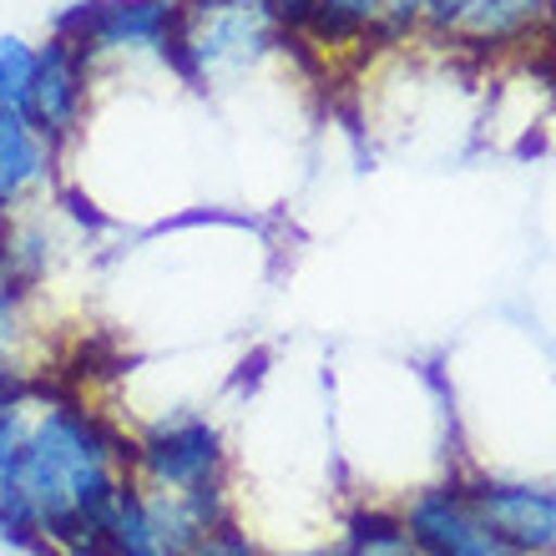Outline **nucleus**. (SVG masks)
Segmentation results:
<instances>
[{
	"mask_svg": "<svg viewBox=\"0 0 556 556\" xmlns=\"http://www.w3.org/2000/svg\"><path fill=\"white\" fill-rule=\"evenodd\" d=\"M36 293L26 278L15 274L5 258H0V359H11V365H26V344L36 334Z\"/></svg>",
	"mask_w": 556,
	"mask_h": 556,
	"instance_id": "obj_11",
	"label": "nucleus"
},
{
	"mask_svg": "<svg viewBox=\"0 0 556 556\" xmlns=\"http://www.w3.org/2000/svg\"><path fill=\"white\" fill-rule=\"evenodd\" d=\"M36 81V46L26 36H0V106L21 112Z\"/></svg>",
	"mask_w": 556,
	"mask_h": 556,
	"instance_id": "obj_12",
	"label": "nucleus"
},
{
	"mask_svg": "<svg viewBox=\"0 0 556 556\" xmlns=\"http://www.w3.org/2000/svg\"><path fill=\"white\" fill-rule=\"evenodd\" d=\"M56 167H61V157L30 127L26 112L0 106V213H15V207L36 203L56 182Z\"/></svg>",
	"mask_w": 556,
	"mask_h": 556,
	"instance_id": "obj_8",
	"label": "nucleus"
},
{
	"mask_svg": "<svg viewBox=\"0 0 556 556\" xmlns=\"http://www.w3.org/2000/svg\"><path fill=\"white\" fill-rule=\"evenodd\" d=\"M299 556H334V546H319V552H299Z\"/></svg>",
	"mask_w": 556,
	"mask_h": 556,
	"instance_id": "obj_20",
	"label": "nucleus"
},
{
	"mask_svg": "<svg viewBox=\"0 0 556 556\" xmlns=\"http://www.w3.org/2000/svg\"><path fill=\"white\" fill-rule=\"evenodd\" d=\"M283 46V26L268 5H188L177 15V30L162 46V66L192 91L223 87L258 72Z\"/></svg>",
	"mask_w": 556,
	"mask_h": 556,
	"instance_id": "obj_1",
	"label": "nucleus"
},
{
	"mask_svg": "<svg viewBox=\"0 0 556 556\" xmlns=\"http://www.w3.org/2000/svg\"><path fill=\"white\" fill-rule=\"evenodd\" d=\"M334 556H425V552L410 531H405L400 506H354L344 516Z\"/></svg>",
	"mask_w": 556,
	"mask_h": 556,
	"instance_id": "obj_10",
	"label": "nucleus"
},
{
	"mask_svg": "<svg viewBox=\"0 0 556 556\" xmlns=\"http://www.w3.org/2000/svg\"><path fill=\"white\" fill-rule=\"evenodd\" d=\"M405 531L420 542L425 556H527L516 552L491 521H485L466 496V470H455L445 481L415 491L405 506Z\"/></svg>",
	"mask_w": 556,
	"mask_h": 556,
	"instance_id": "obj_5",
	"label": "nucleus"
},
{
	"mask_svg": "<svg viewBox=\"0 0 556 556\" xmlns=\"http://www.w3.org/2000/svg\"><path fill=\"white\" fill-rule=\"evenodd\" d=\"M51 203L61 207V218H72L81 233H91V238H102V233H112V218H106L102 207L91 203L87 192L76 188V182H56V192H51Z\"/></svg>",
	"mask_w": 556,
	"mask_h": 556,
	"instance_id": "obj_13",
	"label": "nucleus"
},
{
	"mask_svg": "<svg viewBox=\"0 0 556 556\" xmlns=\"http://www.w3.org/2000/svg\"><path fill=\"white\" fill-rule=\"evenodd\" d=\"M188 5H268V0H188Z\"/></svg>",
	"mask_w": 556,
	"mask_h": 556,
	"instance_id": "obj_18",
	"label": "nucleus"
},
{
	"mask_svg": "<svg viewBox=\"0 0 556 556\" xmlns=\"http://www.w3.org/2000/svg\"><path fill=\"white\" fill-rule=\"evenodd\" d=\"M425 30V0H314L293 30L299 46H400Z\"/></svg>",
	"mask_w": 556,
	"mask_h": 556,
	"instance_id": "obj_6",
	"label": "nucleus"
},
{
	"mask_svg": "<svg viewBox=\"0 0 556 556\" xmlns=\"http://www.w3.org/2000/svg\"><path fill=\"white\" fill-rule=\"evenodd\" d=\"M91 81H97V61L81 46L61 41V36H46V46H36V81H30V97L21 112L51 142L56 157H66L87 127Z\"/></svg>",
	"mask_w": 556,
	"mask_h": 556,
	"instance_id": "obj_4",
	"label": "nucleus"
},
{
	"mask_svg": "<svg viewBox=\"0 0 556 556\" xmlns=\"http://www.w3.org/2000/svg\"><path fill=\"white\" fill-rule=\"evenodd\" d=\"M30 410H36V405H5V400H0V455L11 451L21 435H26Z\"/></svg>",
	"mask_w": 556,
	"mask_h": 556,
	"instance_id": "obj_16",
	"label": "nucleus"
},
{
	"mask_svg": "<svg viewBox=\"0 0 556 556\" xmlns=\"http://www.w3.org/2000/svg\"><path fill=\"white\" fill-rule=\"evenodd\" d=\"M137 485L147 491H203L228 485V445L207 415H173L137 435Z\"/></svg>",
	"mask_w": 556,
	"mask_h": 556,
	"instance_id": "obj_3",
	"label": "nucleus"
},
{
	"mask_svg": "<svg viewBox=\"0 0 556 556\" xmlns=\"http://www.w3.org/2000/svg\"><path fill=\"white\" fill-rule=\"evenodd\" d=\"M0 365H5V359H0Z\"/></svg>",
	"mask_w": 556,
	"mask_h": 556,
	"instance_id": "obj_21",
	"label": "nucleus"
},
{
	"mask_svg": "<svg viewBox=\"0 0 556 556\" xmlns=\"http://www.w3.org/2000/svg\"><path fill=\"white\" fill-rule=\"evenodd\" d=\"M546 30H552V0H476L445 41L476 56H501V51L531 46Z\"/></svg>",
	"mask_w": 556,
	"mask_h": 556,
	"instance_id": "obj_9",
	"label": "nucleus"
},
{
	"mask_svg": "<svg viewBox=\"0 0 556 556\" xmlns=\"http://www.w3.org/2000/svg\"><path fill=\"white\" fill-rule=\"evenodd\" d=\"M264 365H268V350H258L253 354V359H243V365H238V380H233V390H258V380H264Z\"/></svg>",
	"mask_w": 556,
	"mask_h": 556,
	"instance_id": "obj_17",
	"label": "nucleus"
},
{
	"mask_svg": "<svg viewBox=\"0 0 556 556\" xmlns=\"http://www.w3.org/2000/svg\"><path fill=\"white\" fill-rule=\"evenodd\" d=\"M188 556H268L258 542H249V531H238V521H223L192 546Z\"/></svg>",
	"mask_w": 556,
	"mask_h": 556,
	"instance_id": "obj_14",
	"label": "nucleus"
},
{
	"mask_svg": "<svg viewBox=\"0 0 556 556\" xmlns=\"http://www.w3.org/2000/svg\"><path fill=\"white\" fill-rule=\"evenodd\" d=\"M470 5H476V0H425V36H440V41H445L470 15Z\"/></svg>",
	"mask_w": 556,
	"mask_h": 556,
	"instance_id": "obj_15",
	"label": "nucleus"
},
{
	"mask_svg": "<svg viewBox=\"0 0 556 556\" xmlns=\"http://www.w3.org/2000/svg\"><path fill=\"white\" fill-rule=\"evenodd\" d=\"M182 0H72L51 15V36L81 46L97 66L122 56H157L177 30Z\"/></svg>",
	"mask_w": 556,
	"mask_h": 556,
	"instance_id": "obj_2",
	"label": "nucleus"
},
{
	"mask_svg": "<svg viewBox=\"0 0 556 556\" xmlns=\"http://www.w3.org/2000/svg\"><path fill=\"white\" fill-rule=\"evenodd\" d=\"M466 496L516 552L556 556V485L491 481V476L466 470Z\"/></svg>",
	"mask_w": 556,
	"mask_h": 556,
	"instance_id": "obj_7",
	"label": "nucleus"
},
{
	"mask_svg": "<svg viewBox=\"0 0 556 556\" xmlns=\"http://www.w3.org/2000/svg\"><path fill=\"white\" fill-rule=\"evenodd\" d=\"M72 556H117V552H106V546H91V552H72Z\"/></svg>",
	"mask_w": 556,
	"mask_h": 556,
	"instance_id": "obj_19",
	"label": "nucleus"
}]
</instances>
